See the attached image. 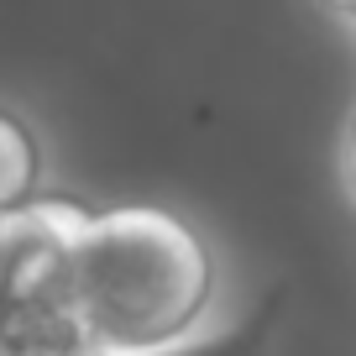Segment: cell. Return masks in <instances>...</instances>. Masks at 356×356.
I'll return each mask as SVG.
<instances>
[{
  "mask_svg": "<svg viewBox=\"0 0 356 356\" xmlns=\"http://www.w3.org/2000/svg\"><path fill=\"white\" fill-rule=\"evenodd\" d=\"M215 299V257L157 204H79L63 236L58 309L84 356H152L189 341Z\"/></svg>",
  "mask_w": 356,
  "mask_h": 356,
  "instance_id": "cell-1",
  "label": "cell"
},
{
  "mask_svg": "<svg viewBox=\"0 0 356 356\" xmlns=\"http://www.w3.org/2000/svg\"><path fill=\"white\" fill-rule=\"evenodd\" d=\"M283 309H289V289L273 283L231 330L189 335V341L168 346V351H152V356H267L273 351V335H278V325H283Z\"/></svg>",
  "mask_w": 356,
  "mask_h": 356,
  "instance_id": "cell-2",
  "label": "cell"
},
{
  "mask_svg": "<svg viewBox=\"0 0 356 356\" xmlns=\"http://www.w3.org/2000/svg\"><path fill=\"white\" fill-rule=\"evenodd\" d=\"M42 184V147L22 115L0 111V220L37 200Z\"/></svg>",
  "mask_w": 356,
  "mask_h": 356,
  "instance_id": "cell-3",
  "label": "cell"
},
{
  "mask_svg": "<svg viewBox=\"0 0 356 356\" xmlns=\"http://www.w3.org/2000/svg\"><path fill=\"white\" fill-rule=\"evenodd\" d=\"M330 11H341V16H346V22H351V26H356V0H330Z\"/></svg>",
  "mask_w": 356,
  "mask_h": 356,
  "instance_id": "cell-4",
  "label": "cell"
}]
</instances>
